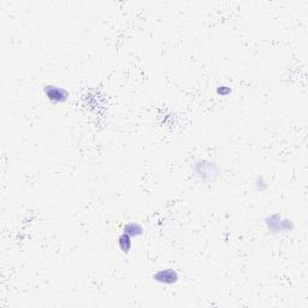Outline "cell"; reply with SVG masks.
Listing matches in <instances>:
<instances>
[{"label": "cell", "mask_w": 308, "mask_h": 308, "mask_svg": "<svg viewBox=\"0 0 308 308\" xmlns=\"http://www.w3.org/2000/svg\"><path fill=\"white\" fill-rule=\"evenodd\" d=\"M45 95H46L47 99H50L51 101L53 103H64L69 99V93L65 91L64 88L62 87H56V86H45L44 88Z\"/></svg>", "instance_id": "cell-1"}, {"label": "cell", "mask_w": 308, "mask_h": 308, "mask_svg": "<svg viewBox=\"0 0 308 308\" xmlns=\"http://www.w3.org/2000/svg\"><path fill=\"white\" fill-rule=\"evenodd\" d=\"M266 225H267L268 230H272L274 232H280L284 230H288V225L290 224V220L283 219L280 214H272L266 219Z\"/></svg>", "instance_id": "cell-2"}, {"label": "cell", "mask_w": 308, "mask_h": 308, "mask_svg": "<svg viewBox=\"0 0 308 308\" xmlns=\"http://www.w3.org/2000/svg\"><path fill=\"white\" fill-rule=\"evenodd\" d=\"M178 273L172 268L159 270L157 273L153 274V279L163 284H175L178 280Z\"/></svg>", "instance_id": "cell-3"}, {"label": "cell", "mask_w": 308, "mask_h": 308, "mask_svg": "<svg viewBox=\"0 0 308 308\" xmlns=\"http://www.w3.org/2000/svg\"><path fill=\"white\" fill-rule=\"evenodd\" d=\"M123 232L131 236V237H133V236H140L143 234V228L137 223H128L124 225Z\"/></svg>", "instance_id": "cell-4"}, {"label": "cell", "mask_w": 308, "mask_h": 308, "mask_svg": "<svg viewBox=\"0 0 308 308\" xmlns=\"http://www.w3.org/2000/svg\"><path fill=\"white\" fill-rule=\"evenodd\" d=\"M118 243H119V247H121L122 252L128 253L131 248V236L123 232V234L119 236Z\"/></svg>", "instance_id": "cell-5"}]
</instances>
